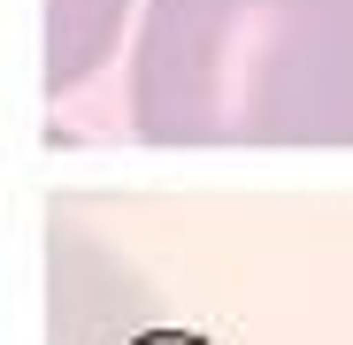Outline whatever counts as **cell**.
<instances>
[{
    "label": "cell",
    "instance_id": "2",
    "mask_svg": "<svg viewBox=\"0 0 353 345\" xmlns=\"http://www.w3.org/2000/svg\"><path fill=\"white\" fill-rule=\"evenodd\" d=\"M123 8H131V0H46V85H54V92L77 85L100 54H108Z\"/></svg>",
    "mask_w": 353,
    "mask_h": 345
},
{
    "label": "cell",
    "instance_id": "1",
    "mask_svg": "<svg viewBox=\"0 0 353 345\" xmlns=\"http://www.w3.org/2000/svg\"><path fill=\"white\" fill-rule=\"evenodd\" d=\"M146 146H353V0H146Z\"/></svg>",
    "mask_w": 353,
    "mask_h": 345
}]
</instances>
